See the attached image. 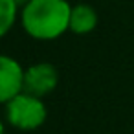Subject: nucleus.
I'll return each mask as SVG.
<instances>
[{
	"label": "nucleus",
	"instance_id": "obj_1",
	"mask_svg": "<svg viewBox=\"0 0 134 134\" xmlns=\"http://www.w3.org/2000/svg\"><path fill=\"white\" fill-rule=\"evenodd\" d=\"M68 0H30L20 8V26L35 41H55L70 30Z\"/></svg>",
	"mask_w": 134,
	"mask_h": 134
},
{
	"label": "nucleus",
	"instance_id": "obj_2",
	"mask_svg": "<svg viewBox=\"0 0 134 134\" xmlns=\"http://www.w3.org/2000/svg\"><path fill=\"white\" fill-rule=\"evenodd\" d=\"M6 121L17 130H37L44 125L48 118V108L42 97H37L28 92H20L9 103L4 105Z\"/></svg>",
	"mask_w": 134,
	"mask_h": 134
},
{
	"label": "nucleus",
	"instance_id": "obj_3",
	"mask_svg": "<svg viewBox=\"0 0 134 134\" xmlns=\"http://www.w3.org/2000/svg\"><path fill=\"white\" fill-rule=\"evenodd\" d=\"M59 85V70L48 61L33 63L24 68V92L37 97H46Z\"/></svg>",
	"mask_w": 134,
	"mask_h": 134
},
{
	"label": "nucleus",
	"instance_id": "obj_4",
	"mask_svg": "<svg viewBox=\"0 0 134 134\" xmlns=\"http://www.w3.org/2000/svg\"><path fill=\"white\" fill-rule=\"evenodd\" d=\"M20 92H24L22 64L11 55L0 53V105L9 103Z\"/></svg>",
	"mask_w": 134,
	"mask_h": 134
},
{
	"label": "nucleus",
	"instance_id": "obj_5",
	"mask_svg": "<svg viewBox=\"0 0 134 134\" xmlns=\"http://www.w3.org/2000/svg\"><path fill=\"white\" fill-rule=\"evenodd\" d=\"M99 24V17L97 11L90 6V4H75L72 6V13H70V30L74 35H88L92 33Z\"/></svg>",
	"mask_w": 134,
	"mask_h": 134
},
{
	"label": "nucleus",
	"instance_id": "obj_6",
	"mask_svg": "<svg viewBox=\"0 0 134 134\" xmlns=\"http://www.w3.org/2000/svg\"><path fill=\"white\" fill-rule=\"evenodd\" d=\"M20 17L17 0H0V39L6 37Z\"/></svg>",
	"mask_w": 134,
	"mask_h": 134
},
{
	"label": "nucleus",
	"instance_id": "obj_7",
	"mask_svg": "<svg viewBox=\"0 0 134 134\" xmlns=\"http://www.w3.org/2000/svg\"><path fill=\"white\" fill-rule=\"evenodd\" d=\"M0 134H6V125H4L2 119H0Z\"/></svg>",
	"mask_w": 134,
	"mask_h": 134
},
{
	"label": "nucleus",
	"instance_id": "obj_8",
	"mask_svg": "<svg viewBox=\"0 0 134 134\" xmlns=\"http://www.w3.org/2000/svg\"><path fill=\"white\" fill-rule=\"evenodd\" d=\"M17 2H19V6H24V4H28V2H30V0H17Z\"/></svg>",
	"mask_w": 134,
	"mask_h": 134
}]
</instances>
